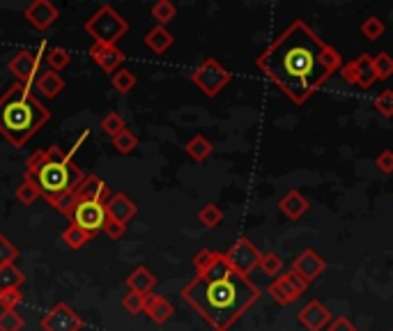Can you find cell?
Masks as SVG:
<instances>
[{"label":"cell","mask_w":393,"mask_h":331,"mask_svg":"<svg viewBox=\"0 0 393 331\" xmlns=\"http://www.w3.org/2000/svg\"><path fill=\"white\" fill-rule=\"evenodd\" d=\"M255 67L288 97L306 104L340 70V53L313 28L297 18L258 55Z\"/></svg>","instance_id":"cell-1"},{"label":"cell","mask_w":393,"mask_h":331,"mask_svg":"<svg viewBox=\"0 0 393 331\" xmlns=\"http://www.w3.org/2000/svg\"><path fill=\"white\" fill-rule=\"evenodd\" d=\"M180 297L214 331H228L260 299V288L230 267L219 276L191 278L182 288Z\"/></svg>","instance_id":"cell-2"},{"label":"cell","mask_w":393,"mask_h":331,"mask_svg":"<svg viewBox=\"0 0 393 331\" xmlns=\"http://www.w3.org/2000/svg\"><path fill=\"white\" fill-rule=\"evenodd\" d=\"M48 120L51 111L37 99L28 85L14 83L0 97V136L12 148H23Z\"/></svg>","instance_id":"cell-3"},{"label":"cell","mask_w":393,"mask_h":331,"mask_svg":"<svg viewBox=\"0 0 393 331\" xmlns=\"http://www.w3.org/2000/svg\"><path fill=\"white\" fill-rule=\"evenodd\" d=\"M26 175H31L37 182V187L42 191V196L48 200V205L65 196V193H72L85 180L83 170L58 145L35 150L26 161Z\"/></svg>","instance_id":"cell-4"},{"label":"cell","mask_w":393,"mask_h":331,"mask_svg":"<svg viewBox=\"0 0 393 331\" xmlns=\"http://www.w3.org/2000/svg\"><path fill=\"white\" fill-rule=\"evenodd\" d=\"M83 31L92 37L97 44H117L129 31V21L120 16L111 5H102L97 12L83 23Z\"/></svg>","instance_id":"cell-5"},{"label":"cell","mask_w":393,"mask_h":331,"mask_svg":"<svg viewBox=\"0 0 393 331\" xmlns=\"http://www.w3.org/2000/svg\"><path fill=\"white\" fill-rule=\"evenodd\" d=\"M230 79H232V74L225 70L219 60H214V58H205L191 74L193 85L198 87L205 97H216L230 83Z\"/></svg>","instance_id":"cell-6"},{"label":"cell","mask_w":393,"mask_h":331,"mask_svg":"<svg viewBox=\"0 0 393 331\" xmlns=\"http://www.w3.org/2000/svg\"><path fill=\"white\" fill-rule=\"evenodd\" d=\"M44 53H46V44L42 42L37 51H28V48H21V51H16L12 58H9L7 70L16 79V83L31 87V83L37 81V74H42V72H39V67H42V60H44L42 55Z\"/></svg>","instance_id":"cell-7"},{"label":"cell","mask_w":393,"mask_h":331,"mask_svg":"<svg viewBox=\"0 0 393 331\" xmlns=\"http://www.w3.org/2000/svg\"><path fill=\"white\" fill-rule=\"evenodd\" d=\"M106 219H108L106 205H104V202H99V200H83V202H78V205L74 207V212H72V217H70V221L74 223V226L83 228L90 237L99 235L102 228H104V223H106Z\"/></svg>","instance_id":"cell-8"},{"label":"cell","mask_w":393,"mask_h":331,"mask_svg":"<svg viewBox=\"0 0 393 331\" xmlns=\"http://www.w3.org/2000/svg\"><path fill=\"white\" fill-rule=\"evenodd\" d=\"M260 258H262V253L244 237L237 239L228 251H225L228 265L232 267V271H237V274H242V276H249L251 271L260 265Z\"/></svg>","instance_id":"cell-9"},{"label":"cell","mask_w":393,"mask_h":331,"mask_svg":"<svg viewBox=\"0 0 393 331\" xmlns=\"http://www.w3.org/2000/svg\"><path fill=\"white\" fill-rule=\"evenodd\" d=\"M306 290H308L306 281H303L301 276H297V274H294V271L290 269L288 274L274 278V283L269 286V295H271L274 301H276V304H281V306H290V304H294V301H297Z\"/></svg>","instance_id":"cell-10"},{"label":"cell","mask_w":393,"mask_h":331,"mask_svg":"<svg viewBox=\"0 0 393 331\" xmlns=\"http://www.w3.org/2000/svg\"><path fill=\"white\" fill-rule=\"evenodd\" d=\"M39 327L44 331H81L83 320L78 313H74V308L70 304L60 301V304H55L48 313L42 315Z\"/></svg>","instance_id":"cell-11"},{"label":"cell","mask_w":393,"mask_h":331,"mask_svg":"<svg viewBox=\"0 0 393 331\" xmlns=\"http://www.w3.org/2000/svg\"><path fill=\"white\" fill-rule=\"evenodd\" d=\"M23 18L37 31H48L58 18H60V9H58L51 0H33L31 5L23 9Z\"/></svg>","instance_id":"cell-12"},{"label":"cell","mask_w":393,"mask_h":331,"mask_svg":"<svg viewBox=\"0 0 393 331\" xmlns=\"http://www.w3.org/2000/svg\"><path fill=\"white\" fill-rule=\"evenodd\" d=\"M324 269H327V262H324L320 258V253L313 249H306L303 253H299L292 262V271L297 276H301L306 283H313L316 278H320L324 274Z\"/></svg>","instance_id":"cell-13"},{"label":"cell","mask_w":393,"mask_h":331,"mask_svg":"<svg viewBox=\"0 0 393 331\" xmlns=\"http://www.w3.org/2000/svg\"><path fill=\"white\" fill-rule=\"evenodd\" d=\"M72 198H74V205H78L83 200H99L106 205L108 198H111V189H108V184L99 175H85V180L74 189Z\"/></svg>","instance_id":"cell-14"},{"label":"cell","mask_w":393,"mask_h":331,"mask_svg":"<svg viewBox=\"0 0 393 331\" xmlns=\"http://www.w3.org/2000/svg\"><path fill=\"white\" fill-rule=\"evenodd\" d=\"M331 313L329 308L322 304L318 299H311L306 306L299 310V325L306 329V331H322L327 329L331 322Z\"/></svg>","instance_id":"cell-15"},{"label":"cell","mask_w":393,"mask_h":331,"mask_svg":"<svg viewBox=\"0 0 393 331\" xmlns=\"http://www.w3.org/2000/svg\"><path fill=\"white\" fill-rule=\"evenodd\" d=\"M90 55L106 74H115L124 65V53L117 48V44H97V42H92Z\"/></svg>","instance_id":"cell-16"},{"label":"cell","mask_w":393,"mask_h":331,"mask_svg":"<svg viewBox=\"0 0 393 331\" xmlns=\"http://www.w3.org/2000/svg\"><path fill=\"white\" fill-rule=\"evenodd\" d=\"M136 212H139V207H136V202L126 196V193H113V196L108 198V202H106L108 219L122 223V226H126V223L136 217Z\"/></svg>","instance_id":"cell-17"},{"label":"cell","mask_w":393,"mask_h":331,"mask_svg":"<svg viewBox=\"0 0 393 331\" xmlns=\"http://www.w3.org/2000/svg\"><path fill=\"white\" fill-rule=\"evenodd\" d=\"M143 313L150 315L152 322L163 325V322H168V320L173 318L175 306L166 297L150 292V295H145V299H143Z\"/></svg>","instance_id":"cell-18"},{"label":"cell","mask_w":393,"mask_h":331,"mask_svg":"<svg viewBox=\"0 0 393 331\" xmlns=\"http://www.w3.org/2000/svg\"><path fill=\"white\" fill-rule=\"evenodd\" d=\"M308 207H311L308 198H306V196H301V193H299L297 189L288 191L286 196H283V198L279 200V210H281L283 214H286V217H288L290 221L301 219L303 214L308 212Z\"/></svg>","instance_id":"cell-19"},{"label":"cell","mask_w":393,"mask_h":331,"mask_svg":"<svg viewBox=\"0 0 393 331\" xmlns=\"http://www.w3.org/2000/svg\"><path fill=\"white\" fill-rule=\"evenodd\" d=\"M145 46L150 48L152 53H156V55H163L168 48L175 44V37H173V33L168 31L166 26H154L150 33L145 35Z\"/></svg>","instance_id":"cell-20"},{"label":"cell","mask_w":393,"mask_h":331,"mask_svg":"<svg viewBox=\"0 0 393 331\" xmlns=\"http://www.w3.org/2000/svg\"><path fill=\"white\" fill-rule=\"evenodd\" d=\"M126 286H129L131 292H139V295H150V292L156 288V276L152 274L147 267H136L129 276H126Z\"/></svg>","instance_id":"cell-21"},{"label":"cell","mask_w":393,"mask_h":331,"mask_svg":"<svg viewBox=\"0 0 393 331\" xmlns=\"http://www.w3.org/2000/svg\"><path fill=\"white\" fill-rule=\"evenodd\" d=\"M35 85H37V90L42 92L44 97L53 99V97H58V94L65 90V79L58 72L46 70V72L39 74V79L35 81Z\"/></svg>","instance_id":"cell-22"},{"label":"cell","mask_w":393,"mask_h":331,"mask_svg":"<svg viewBox=\"0 0 393 331\" xmlns=\"http://www.w3.org/2000/svg\"><path fill=\"white\" fill-rule=\"evenodd\" d=\"M184 152L189 154V157L193 159V161H205V159H210L212 157V152H214V145L205 139V136H193V139L184 145Z\"/></svg>","instance_id":"cell-23"},{"label":"cell","mask_w":393,"mask_h":331,"mask_svg":"<svg viewBox=\"0 0 393 331\" xmlns=\"http://www.w3.org/2000/svg\"><path fill=\"white\" fill-rule=\"evenodd\" d=\"M14 196H16V200H18V202H21V205L31 207L33 202H37V198L42 196V191H39L37 182L31 178V175H23V180H21V184H18V187H16Z\"/></svg>","instance_id":"cell-24"},{"label":"cell","mask_w":393,"mask_h":331,"mask_svg":"<svg viewBox=\"0 0 393 331\" xmlns=\"http://www.w3.org/2000/svg\"><path fill=\"white\" fill-rule=\"evenodd\" d=\"M357 76H359V87H370L372 83L377 81L375 67H372V55L370 53H361L357 60Z\"/></svg>","instance_id":"cell-25"},{"label":"cell","mask_w":393,"mask_h":331,"mask_svg":"<svg viewBox=\"0 0 393 331\" xmlns=\"http://www.w3.org/2000/svg\"><path fill=\"white\" fill-rule=\"evenodd\" d=\"M23 281H26V274L14 265V262H12V265L0 267V292L12 290V288H21Z\"/></svg>","instance_id":"cell-26"},{"label":"cell","mask_w":393,"mask_h":331,"mask_svg":"<svg viewBox=\"0 0 393 331\" xmlns=\"http://www.w3.org/2000/svg\"><path fill=\"white\" fill-rule=\"evenodd\" d=\"M44 60H46L48 70H51V72H60V70H65L67 65H70L72 55H70V51H67V48H63V46H53V48H46Z\"/></svg>","instance_id":"cell-27"},{"label":"cell","mask_w":393,"mask_h":331,"mask_svg":"<svg viewBox=\"0 0 393 331\" xmlns=\"http://www.w3.org/2000/svg\"><path fill=\"white\" fill-rule=\"evenodd\" d=\"M111 85L120 94H129L134 90V85H136V74L129 70V67H120V70L111 76Z\"/></svg>","instance_id":"cell-28"},{"label":"cell","mask_w":393,"mask_h":331,"mask_svg":"<svg viewBox=\"0 0 393 331\" xmlns=\"http://www.w3.org/2000/svg\"><path fill=\"white\" fill-rule=\"evenodd\" d=\"M60 239L65 242V246H70V249L78 251V249H83V246H85L92 237L87 235V232H85L83 228H78V226H74V223H72L70 228H65V230H63Z\"/></svg>","instance_id":"cell-29"},{"label":"cell","mask_w":393,"mask_h":331,"mask_svg":"<svg viewBox=\"0 0 393 331\" xmlns=\"http://www.w3.org/2000/svg\"><path fill=\"white\" fill-rule=\"evenodd\" d=\"M175 16H178V7H175L171 0H159V3L152 5V18L159 26L171 23Z\"/></svg>","instance_id":"cell-30"},{"label":"cell","mask_w":393,"mask_h":331,"mask_svg":"<svg viewBox=\"0 0 393 331\" xmlns=\"http://www.w3.org/2000/svg\"><path fill=\"white\" fill-rule=\"evenodd\" d=\"M99 126H102V131H104L106 136H111V139H115L117 134H122V131L126 129L124 118H122L120 113H115V111H108V113L104 115V118H102Z\"/></svg>","instance_id":"cell-31"},{"label":"cell","mask_w":393,"mask_h":331,"mask_svg":"<svg viewBox=\"0 0 393 331\" xmlns=\"http://www.w3.org/2000/svg\"><path fill=\"white\" fill-rule=\"evenodd\" d=\"M372 67H375L377 81H389L393 76V58L387 51L372 55Z\"/></svg>","instance_id":"cell-32"},{"label":"cell","mask_w":393,"mask_h":331,"mask_svg":"<svg viewBox=\"0 0 393 331\" xmlns=\"http://www.w3.org/2000/svg\"><path fill=\"white\" fill-rule=\"evenodd\" d=\"M198 221L203 223L205 228H216L219 223L223 221V212H221V207L219 205H214V202H208L205 207H200V212H198Z\"/></svg>","instance_id":"cell-33"},{"label":"cell","mask_w":393,"mask_h":331,"mask_svg":"<svg viewBox=\"0 0 393 331\" xmlns=\"http://www.w3.org/2000/svg\"><path fill=\"white\" fill-rule=\"evenodd\" d=\"M113 141V148L120 152V154H131L136 148H139V139H136V134H131L129 129H124L122 134H117Z\"/></svg>","instance_id":"cell-34"},{"label":"cell","mask_w":393,"mask_h":331,"mask_svg":"<svg viewBox=\"0 0 393 331\" xmlns=\"http://www.w3.org/2000/svg\"><path fill=\"white\" fill-rule=\"evenodd\" d=\"M26 325V320L16 310H3L0 313V331H21Z\"/></svg>","instance_id":"cell-35"},{"label":"cell","mask_w":393,"mask_h":331,"mask_svg":"<svg viewBox=\"0 0 393 331\" xmlns=\"http://www.w3.org/2000/svg\"><path fill=\"white\" fill-rule=\"evenodd\" d=\"M361 35L366 37V40L375 42V40H379L382 35H384V23H382L377 16H368L366 21L361 23Z\"/></svg>","instance_id":"cell-36"},{"label":"cell","mask_w":393,"mask_h":331,"mask_svg":"<svg viewBox=\"0 0 393 331\" xmlns=\"http://www.w3.org/2000/svg\"><path fill=\"white\" fill-rule=\"evenodd\" d=\"M258 267H260L267 276H279L281 269H283V260L276 256V253H262Z\"/></svg>","instance_id":"cell-37"},{"label":"cell","mask_w":393,"mask_h":331,"mask_svg":"<svg viewBox=\"0 0 393 331\" xmlns=\"http://www.w3.org/2000/svg\"><path fill=\"white\" fill-rule=\"evenodd\" d=\"M16 258H18V249L3 235V232H0V267L12 265Z\"/></svg>","instance_id":"cell-38"},{"label":"cell","mask_w":393,"mask_h":331,"mask_svg":"<svg viewBox=\"0 0 393 331\" xmlns=\"http://www.w3.org/2000/svg\"><path fill=\"white\" fill-rule=\"evenodd\" d=\"M23 301V295L18 288H12V290H3L0 292V308L3 310H16V306Z\"/></svg>","instance_id":"cell-39"},{"label":"cell","mask_w":393,"mask_h":331,"mask_svg":"<svg viewBox=\"0 0 393 331\" xmlns=\"http://www.w3.org/2000/svg\"><path fill=\"white\" fill-rule=\"evenodd\" d=\"M143 295H139V292H126V295L122 297V308L126 310L129 315H139L143 313Z\"/></svg>","instance_id":"cell-40"},{"label":"cell","mask_w":393,"mask_h":331,"mask_svg":"<svg viewBox=\"0 0 393 331\" xmlns=\"http://www.w3.org/2000/svg\"><path fill=\"white\" fill-rule=\"evenodd\" d=\"M375 111L384 118H391L393 115V90H384L377 99H375Z\"/></svg>","instance_id":"cell-41"},{"label":"cell","mask_w":393,"mask_h":331,"mask_svg":"<svg viewBox=\"0 0 393 331\" xmlns=\"http://www.w3.org/2000/svg\"><path fill=\"white\" fill-rule=\"evenodd\" d=\"M124 230H126V226H122V223H117V221H113V219H106V223H104V228H102V232L104 235L111 239V242H117L122 235H124Z\"/></svg>","instance_id":"cell-42"},{"label":"cell","mask_w":393,"mask_h":331,"mask_svg":"<svg viewBox=\"0 0 393 331\" xmlns=\"http://www.w3.org/2000/svg\"><path fill=\"white\" fill-rule=\"evenodd\" d=\"M375 166L382 173H393V152L391 150H382L375 157Z\"/></svg>","instance_id":"cell-43"},{"label":"cell","mask_w":393,"mask_h":331,"mask_svg":"<svg viewBox=\"0 0 393 331\" xmlns=\"http://www.w3.org/2000/svg\"><path fill=\"white\" fill-rule=\"evenodd\" d=\"M340 76H343V81H345V83L359 85V76H357V65H355V60L340 67Z\"/></svg>","instance_id":"cell-44"},{"label":"cell","mask_w":393,"mask_h":331,"mask_svg":"<svg viewBox=\"0 0 393 331\" xmlns=\"http://www.w3.org/2000/svg\"><path fill=\"white\" fill-rule=\"evenodd\" d=\"M327 331H357V327L350 322L348 318H336V320H331Z\"/></svg>","instance_id":"cell-45"},{"label":"cell","mask_w":393,"mask_h":331,"mask_svg":"<svg viewBox=\"0 0 393 331\" xmlns=\"http://www.w3.org/2000/svg\"><path fill=\"white\" fill-rule=\"evenodd\" d=\"M87 136H90V131H87V129H85V131H83V134H81V136H78V139L74 141V145H72V148H70V150H67V157H70L72 161H74V154H76L78 150H81V148H83V143L87 141Z\"/></svg>","instance_id":"cell-46"}]
</instances>
